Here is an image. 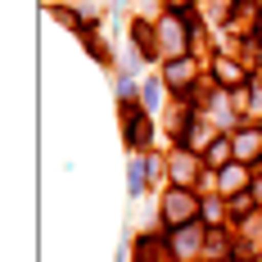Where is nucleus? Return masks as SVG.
Returning <instances> with one entry per match:
<instances>
[{
  "instance_id": "nucleus-1",
  "label": "nucleus",
  "mask_w": 262,
  "mask_h": 262,
  "mask_svg": "<svg viewBox=\"0 0 262 262\" xmlns=\"http://www.w3.org/2000/svg\"><path fill=\"white\" fill-rule=\"evenodd\" d=\"M158 222H163V231L204 222V194H194V190H185V185H167V190L158 194Z\"/></svg>"
},
{
  "instance_id": "nucleus-2",
  "label": "nucleus",
  "mask_w": 262,
  "mask_h": 262,
  "mask_svg": "<svg viewBox=\"0 0 262 262\" xmlns=\"http://www.w3.org/2000/svg\"><path fill=\"white\" fill-rule=\"evenodd\" d=\"M154 32H158V54H163V59H181V54H194L185 14H177V9L158 14V18H154Z\"/></svg>"
},
{
  "instance_id": "nucleus-3",
  "label": "nucleus",
  "mask_w": 262,
  "mask_h": 262,
  "mask_svg": "<svg viewBox=\"0 0 262 262\" xmlns=\"http://www.w3.org/2000/svg\"><path fill=\"white\" fill-rule=\"evenodd\" d=\"M204 235H208V222H190L167 231V249L177 262H204Z\"/></svg>"
},
{
  "instance_id": "nucleus-4",
  "label": "nucleus",
  "mask_w": 262,
  "mask_h": 262,
  "mask_svg": "<svg viewBox=\"0 0 262 262\" xmlns=\"http://www.w3.org/2000/svg\"><path fill=\"white\" fill-rule=\"evenodd\" d=\"M158 77L167 81V91L172 95H190L194 86H199V54H181V59H163V73Z\"/></svg>"
},
{
  "instance_id": "nucleus-5",
  "label": "nucleus",
  "mask_w": 262,
  "mask_h": 262,
  "mask_svg": "<svg viewBox=\"0 0 262 262\" xmlns=\"http://www.w3.org/2000/svg\"><path fill=\"white\" fill-rule=\"evenodd\" d=\"M122 136L136 154H149V140H154V118L145 104H122Z\"/></svg>"
},
{
  "instance_id": "nucleus-6",
  "label": "nucleus",
  "mask_w": 262,
  "mask_h": 262,
  "mask_svg": "<svg viewBox=\"0 0 262 262\" xmlns=\"http://www.w3.org/2000/svg\"><path fill=\"white\" fill-rule=\"evenodd\" d=\"M204 177V154H194V149H172L167 154V185H185V190H194Z\"/></svg>"
},
{
  "instance_id": "nucleus-7",
  "label": "nucleus",
  "mask_w": 262,
  "mask_h": 262,
  "mask_svg": "<svg viewBox=\"0 0 262 262\" xmlns=\"http://www.w3.org/2000/svg\"><path fill=\"white\" fill-rule=\"evenodd\" d=\"M208 77L217 81V91H239V86L253 81V73H249L244 63H235L231 54H217V59L208 63Z\"/></svg>"
},
{
  "instance_id": "nucleus-8",
  "label": "nucleus",
  "mask_w": 262,
  "mask_h": 262,
  "mask_svg": "<svg viewBox=\"0 0 262 262\" xmlns=\"http://www.w3.org/2000/svg\"><path fill=\"white\" fill-rule=\"evenodd\" d=\"M231 140H235V158L239 163H249V167L262 163V122H249V127L231 131Z\"/></svg>"
},
{
  "instance_id": "nucleus-9",
  "label": "nucleus",
  "mask_w": 262,
  "mask_h": 262,
  "mask_svg": "<svg viewBox=\"0 0 262 262\" xmlns=\"http://www.w3.org/2000/svg\"><path fill=\"white\" fill-rule=\"evenodd\" d=\"M253 177H258V172H253L249 163H239V158H235L231 167H222V172H217V194H222V199H231V194H239V190H249Z\"/></svg>"
},
{
  "instance_id": "nucleus-10",
  "label": "nucleus",
  "mask_w": 262,
  "mask_h": 262,
  "mask_svg": "<svg viewBox=\"0 0 262 262\" xmlns=\"http://www.w3.org/2000/svg\"><path fill=\"white\" fill-rule=\"evenodd\" d=\"M235 253V231L231 226H208L204 235V262H231Z\"/></svg>"
},
{
  "instance_id": "nucleus-11",
  "label": "nucleus",
  "mask_w": 262,
  "mask_h": 262,
  "mask_svg": "<svg viewBox=\"0 0 262 262\" xmlns=\"http://www.w3.org/2000/svg\"><path fill=\"white\" fill-rule=\"evenodd\" d=\"M231 163H235V140L222 131L208 149H204V167H208V172H222V167H231Z\"/></svg>"
},
{
  "instance_id": "nucleus-12",
  "label": "nucleus",
  "mask_w": 262,
  "mask_h": 262,
  "mask_svg": "<svg viewBox=\"0 0 262 262\" xmlns=\"http://www.w3.org/2000/svg\"><path fill=\"white\" fill-rule=\"evenodd\" d=\"M149 181H154V172H149L145 154H131V163H127V194H131V199H140Z\"/></svg>"
},
{
  "instance_id": "nucleus-13",
  "label": "nucleus",
  "mask_w": 262,
  "mask_h": 262,
  "mask_svg": "<svg viewBox=\"0 0 262 262\" xmlns=\"http://www.w3.org/2000/svg\"><path fill=\"white\" fill-rule=\"evenodd\" d=\"M258 212V199H253V190H239L226 199V226H239L244 217H253Z\"/></svg>"
},
{
  "instance_id": "nucleus-14",
  "label": "nucleus",
  "mask_w": 262,
  "mask_h": 262,
  "mask_svg": "<svg viewBox=\"0 0 262 262\" xmlns=\"http://www.w3.org/2000/svg\"><path fill=\"white\" fill-rule=\"evenodd\" d=\"M167 95H172V91H167V81H163V77H145V81H140V104L149 108V113H154V108H163V100H167Z\"/></svg>"
},
{
  "instance_id": "nucleus-15",
  "label": "nucleus",
  "mask_w": 262,
  "mask_h": 262,
  "mask_svg": "<svg viewBox=\"0 0 262 262\" xmlns=\"http://www.w3.org/2000/svg\"><path fill=\"white\" fill-rule=\"evenodd\" d=\"M50 18H54V23H63L68 32H77V36H81V32H91L86 14H81V9H73V5H54V9H50Z\"/></svg>"
},
{
  "instance_id": "nucleus-16",
  "label": "nucleus",
  "mask_w": 262,
  "mask_h": 262,
  "mask_svg": "<svg viewBox=\"0 0 262 262\" xmlns=\"http://www.w3.org/2000/svg\"><path fill=\"white\" fill-rule=\"evenodd\" d=\"M81 46H86V54L91 59H100V63H113V50H108V41L91 27V32H81Z\"/></svg>"
},
{
  "instance_id": "nucleus-17",
  "label": "nucleus",
  "mask_w": 262,
  "mask_h": 262,
  "mask_svg": "<svg viewBox=\"0 0 262 262\" xmlns=\"http://www.w3.org/2000/svg\"><path fill=\"white\" fill-rule=\"evenodd\" d=\"M204 222L208 226H226V199L222 194H204Z\"/></svg>"
},
{
  "instance_id": "nucleus-18",
  "label": "nucleus",
  "mask_w": 262,
  "mask_h": 262,
  "mask_svg": "<svg viewBox=\"0 0 262 262\" xmlns=\"http://www.w3.org/2000/svg\"><path fill=\"white\" fill-rule=\"evenodd\" d=\"M113 91H118V104H136V91H140V86H136V77H122V73H118V86H113Z\"/></svg>"
},
{
  "instance_id": "nucleus-19",
  "label": "nucleus",
  "mask_w": 262,
  "mask_h": 262,
  "mask_svg": "<svg viewBox=\"0 0 262 262\" xmlns=\"http://www.w3.org/2000/svg\"><path fill=\"white\" fill-rule=\"evenodd\" d=\"M249 190H253V199H258V208H262V172L253 177V185H249Z\"/></svg>"
},
{
  "instance_id": "nucleus-20",
  "label": "nucleus",
  "mask_w": 262,
  "mask_h": 262,
  "mask_svg": "<svg viewBox=\"0 0 262 262\" xmlns=\"http://www.w3.org/2000/svg\"><path fill=\"white\" fill-rule=\"evenodd\" d=\"M190 5H194V0H167V9H177V14H185Z\"/></svg>"
},
{
  "instance_id": "nucleus-21",
  "label": "nucleus",
  "mask_w": 262,
  "mask_h": 262,
  "mask_svg": "<svg viewBox=\"0 0 262 262\" xmlns=\"http://www.w3.org/2000/svg\"><path fill=\"white\" fill-rule=\"evenodd\" d=\"M253 32H258V41H262V9H258V27H253Z\"/></svg>"
},
{
  "instance_id": "nucleus-22",
  "label": "nucleus",
  "mask_w": 262,
  "mask_h": 262,
  "mask_svg": "<svg viewBox=\"0 0 262 262\" xmlns=\"http://www.w3.org/2000/svg\"><path fill=\"white\" fill-rule=\"evenodd\" d=\"M258 68H262V54H258Z\"/></svg>"
},
{
  "instance_id": "nucleus-23",
  "label": "nucleus",
  "mask_w": 262,
  "mask_h": 262,
  "mask_svg": "<svg viewBox=\"0 0 262 262\" xmlns=\"http://www.w3.org/2000/svg\"><path fill=\"white\" fill-rule=\"evenodd\" d=\"M253 262H262V253H258V258H253Z\"/></svg>"
},
{
  "instance_id": "nucleus-24",
  "label": "nucleus",
  "mask_w": 262,
  "mask_h": 262,
  "mask_svg": "<svg viewBox=\"0 0 262 262\" xmlns=\"http://www.w3.org/2000/svg\"><path fill=\"white\" fill-rule=\"evenodd\" d=\"M258 5H262V0H258Z\"/></svg>"
}]
</instances>
